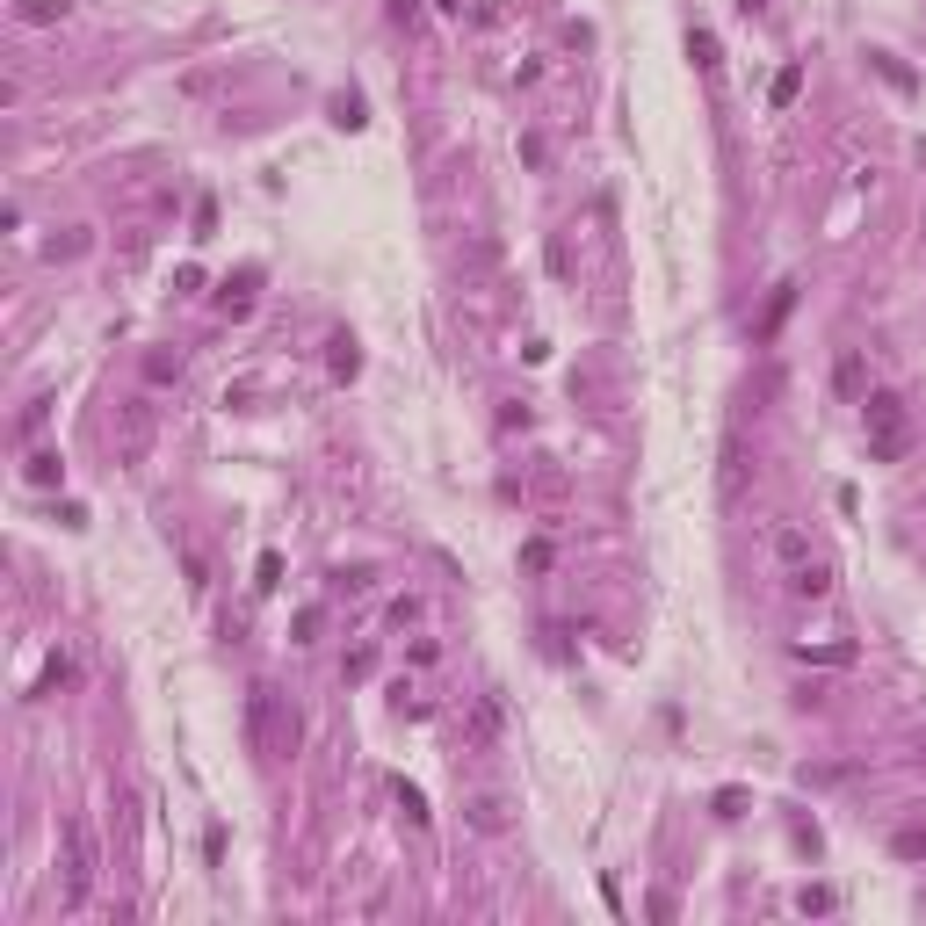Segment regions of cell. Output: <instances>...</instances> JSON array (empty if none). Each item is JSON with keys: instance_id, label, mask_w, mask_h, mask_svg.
Segmentation results:
<instances>
[{"instance_id": "1", "label": "cell", "mask_w": 926, "mask_h": 926, "mask_svg": "<svg viewBox=\"0 0 926 926\" xmlns=\"http://www.w3.org/2000/svg\"><path fill=\"white\" fill-rule=\"evenodd\" d=\"M246 746H254L261 760H290L297 753V709L283 717V702H275L268 681L246 688Z\"/></svg>"}, {"instance_id": "2", "label": "cell", "mask_w": 926, "mask_h": 926, "mask_svg": "<svg viewBox=\"0 0 926 926\" xmlns=\"http://www.w3.org/2000/svg\"><path fill=\"white\" fill-rule=\"evenodd\" d=\"M861 420H869V463H898L912 449V420L898 391H869L861 398Z\"/></svg>"}, {"instance_id": "3", "label": "cell", "mask_w": 926, "mask_h": 926, "mask_svg": "<svg viewBox=\"0 0 926 926\" xmlns=\"http://www.w3.org/2000/svg\"><path fill=\"white\" fill-rule=\"evenodd\" d=\"M87 898H95V832L66 818V912H80Z\"/></svg>"}, {"instance_id": "4", "label": "cell", "mask_w": 926, "mask_h": 926, "mask_svg": "<svg viewBox=\"0 0 926 926\" xmlns=\"http://www.w3.org/2000/svg\"><path fill=\"white\" fill-rule=\"evenodd\" d=\"M746 492H753V449H746V435H724V449H717V500L724 507H746Z\"/></svg>"}, {"instance_id": "5", "label": "cell", "mask_w": 926, "mask_h": 926, "mask_svg": "<svg viewBox=\"0 0 926 926\" xmlns=\"http://www.w3.org/2000/svg\"><path fill=\"white\" fill-rule=\"evenodd\" d=\"M145 449H152V398H123L116 406V456L145 463Z\"/></svg>"}, {"instance_id": "6", "label": "cell", "mask_w": 926, "mask_h": 926, "mask_svg": "<svg viewBox=\"0 0 926 926\" xmlns=\"http://www.w3.org/2000/svg\"><path fill=\"white\" fill-rule=\"evenodd\" d=\"M767 550H775V558H782L789 572H796V565H811V536H804V529H796V521H782V529H775V536H767Z\"/></svg>"}, {"instance_id": "7", "label": "cell", "mask_w": 926, "mask_h": 926, "mask_svg": "<svg viewBox=\"0 0 926 926\" xmlns=\"http://www.w3.org/2000/svg\"><path fill=\"white\" fill-rule=\"evenodd\" d=\"M789 594H796V601H825V594H832V572H825L818 558L796 565V572H789Z\"/></svg>"}, {"instance_id": "8", "label": "cell", "mask_w": 926, "mask_h": 926, "mask_svg": "<svg viewBox=\"0 0 926 926\" xmlns=\"http://www.w3.org/2000/svg\"><path fill=\"white\" fill-rule=\"evenodd\" d=\"M254 283H261L254 268H246L239 283H225V290H218V312H232V319H246V312H254Z\"/></svg>"}, {"instance_id": "9", "label": "cell", "mask_w": 926, "mask_h": 926, "mask_svg": "<svg viewBox=\"0 0 926 926\" xmlns=\"http://www.w3.org/2000/svg\"><path fill=\"white\" fill-rule=\"evenodd\" d=\"M869 66L890 80V87H898V95H919V73L905 66V58H890V51H869Z\"/></svg>"}, {"instance_id": "10", "label": "cell", "mask_w": 926, "mask_h": 926, "mask_svg": "<svg viewBox=\"0 0 926 926\" xmlns=\"http://www.w3.org/2000/svg\"><path fill=\"white\" fill-rule=\"evenodd\" d=\"M789 304H796V283H782L775 297H767V312H760V326H753L760 341H775V333H782V319H789Z\"/></svg>"}, {"instance_id": "11", "label": "cell", "mask_w": 926, "mask_h": 926, "mask_svg": "<svg viewBox=\"0 0 926 926\" xmlns=\"http://www.w3.org/2000/svg\"><path fill=\"white\" fill-rule=\"evenodd\" d=\"M832 384H840V391L854 398V406H861V398H869V377H861V355H854V348H847L840 362H832Z\"/></svg>"}, {"instance_id": "12", "label": "cell", "mask_w": 926, "mask_h": 926, "mask_svg": "<svg viewBox=\"0 0 926 926\" xmlns=\"http://www.w3.org/2000/svg\"><path fill=\"white\" fill-rule=\"evenodd\" d=\"M15 15H22V22H66L73 0H15Z\"/></svg>"}, {"instance_id": "13", "label": "cell", "mask_w": 926, "mask_h": 926, "mask_svg": "<svg viewBox=\"0 0 926 926\" xmlns=\"http://www.w3.org/2000/svg\"><path fill=\"white\" fill-rule=\"evenodd\" d=\"M688 58H695V73H717L724 58H717V37L709 29H688Z\"/></svg>"}, {"instance_id": "14", "label": "cell", "mask_w": 926, "mask_h": 926, "mask_svg": "<svg viewBox=\"0 0 926 926\" xmlns=\"http://www.w3.org/2000/svg\"><path fill=\"white\" fill-rule=\"evenodd\" d=\"M471 738H478V746H492V738H500V695H485V702H478V717H471Z\"/></svg>"}, {"instance_id": "15", "label": "cell", "mask_w": 926, "mask_h": 926, "mask_svg": "<svg viewBox=\"0 0 926 926\" xmlns=\"http://www.w3.org/2000/svg\"><path fill=\"white\" fill-rule=\"evenodd\" d=\"M145 384H181V355L152 348V355H145Z\"/></svg>"}, {"instance_id": "16", "label": "cell", "mask_w": 926, "mask_h": 926, "mask_svg": "<svg viewBox=\"0 0 926 926\" xmlns=\"http://www.w3.org/2000/svg\"><path fill=\"white\" fill-rule=\"evenodd\" d=\"M326 369H333V377H341V384H348L355 369H362V348L348 341V333H341V341H333V355H326Z\"/></svg>"}, {"instance_id": "17", "label": "cell", "mask_w": 926, "mask_h": 926, "mask_svg": "<svg viewBox=\"0 0 926 926\" xmlns=\"http://www.w3.org/2000/svg\"><path fill=\"white\" fill-rule=\"evenodd\" d=\"M890 854H898V861H926V825H905V832H890Z\"/></svg>"}, {"instance_id": "18", "label": "cell", "mask_w": 926, "mask_h": 926, "mask_svg": "<svg viewBox=\"0 0 926 926\" xmlns=\"http://www.w3.org/2000/svg\"><path fill=\"white\" fill-rule=\"evenodd\" d=\"M796 659H811V666H854V644H804Z\"/></svg>"}, {"instance_id": "19", "label": "cell", "mask_w": 926, "mask_h": 926, "mask_svg": "<svg viewBox=\"0 0 926 926\" xmlns=\"http://www.w3.org/2000/svg\"><path fill=\"white\" fill-rule=\"evenodd\" d=\"M767 95H775V109H789L796 95H804V66H782V73H775V87H767Z\"/></svg>"}, {"instance_id": "20", "label": "cell", "mask_w": 926, "mask_h": 926, "mask_svg": "<svg viewBox=\"0 0 926 926\" xmlns=\"http://www.w3.org/2000/svg\"><path fill=\"white\" fill-rule=\"evenodd\" d=\"M471 825H478V832H500V825H507V804H500V796H478V804H471Z\"/></svg>"}, {"instance_id": "21", "label": "cell", "mask_w": 926, "mask_h": 926, "mask_svg": "<svg viewBox=\"0 0 926 926\" xmlns=\"http://www.w3.org/2000/svg\"><path fill=\"white\" fill-rule=\"evenodd\" d=\"M66 681H73V659H66V652H58V659L44 666V681H37V695H58V688H66Z\"/></svg>"}, {"instance_id": "22", "label": "cell", "mask_w": 926, "mask_h": 926, "mask_svg": "<svg viewBox=\"0 0 926 926\" xmlns=\"http://www.w3.org/2000/svg\"><path fill=\"white\" fill-rule=\"evenodd\" d=\"M369 579H377L369 565H355V572H333V594H369Z\"/></svg>"}, {"instance_id": "23", "label": "cell", "mask_w": 926, "mask_h": 926, "mask_svg": "<svg viewBox=\"0 0 926 926\" xmlns=\"http://www.w3.org/2000/svg\"><path fill=\"white\" fill-rule=\"evenodd\" d=\"M29 478H37V485H58L66 471H58V456H29Z\"/></svg>"}, {"instance_id": "24", "label": "cell", "mask_w": 926, "mask_h": 926, "mask_svg": "<svg viewBox=\"0 0 926 926\" xmlns=\"http://www.w3.org/2000/svg\"><path fill=\"white\" fill-rule=\"evenodd\" d=\"M521 565H529V572H550V543H543V536L521 543Z\"/></svg>"}, {"instance_id": "25", "label": "cell", "mask_w": 926, "mask_h": 926, "mask_svg": "<svg viewBox=\"0 0 926 926\" xmlns=\"http://www.w3.org/2000/svg\"><path fill=\"white\" fill-rule=\"evenodd\" d=\"M398 804H406L413 825H427V804H420V789H413V782H398Z\"/></svg>"}, {"instance_id": "26", "label": "cell", "mask_w": 926, "mask_h": 926, "mask_svg": "<svg viewBox=\"0 0 926 926\" xmlns=\"http://www.w3.org/2000/svg\"><path fill=\"white\" fill-rule=\"evenodd\" d=\"M254 572H261L254 586H261V594H268V586H275V579H283V558H275V550H261V565H254Z\"/></svg>"}, {"instance_id": "27", "label": "cell", "mask_w": 926, "mask_h": 926, "mask_svg": "<svg viewBox=\"0 0 926 926\" xmlns=\"http://www.w3.org/2000/svg\"><path fill=\"white\" fill-rule=\"evenodd\" d=\"M341 673H348V681H369V673H377V652H348Z\"/></svg>"}, {"instance_id": "28", "label": "cell", "mask_w": 926, "mask_h": 926, "mask_svg": "<svg viewBox=\"0 0 926 926\" xmlns=\"http://www.w3.org/2000/svg\"><path fill=\"white\" fill-rule=\"evenodd\" d=\"M333 123H341V131H355V123H362V102H355V95H341V102H333Z\"/></svg>"}, {"instance_id": "29", "label": "cell", "mask_w": 926, "mask_h": 926, "mask_svg": "<svg viewBox=\"0 0 926 926\" xmlns=\"http://www.w3.org/2000/svg\"><path fill=\"white\" fill-rule=\"evenodd\" d=\"M420 15V0H391V22H413Z\"/></svg>"}, {"instance_id": "30", "label": "cell", "mask_w": 926, "mask_h": 926, "mask_svg": "<svg viewBox=\"0 0 926 926\" xmlns=\"http://www.w3.org/2000/svg\"><path fill=\"white\" fill-rule=\"evenodd\" d=\"M760 8H767V0H738V15H760Z\"/></svg>"}, {"instance_id": "31", "label": "cell", "mask_w": 926, "mask_h": 926, "mask_svg": "<svg viewBox=\"0 0 926 926\" xmlns=\"http://www.w3.org/2000/svg\"><path fill=\"white\" fill-rule=\"evenodd\" d=\"M435 8H442V15H463V0H435Z\"/></svg>"}, {"instance_id": "32", "label": "cell", "mask_w": 926, "mask_h": 926, "mask_svg": "<svg viewBox=\"0 0 926 926\" xmlns=\"http://www.w3.org/2000/svg\"><path fill=\"white\" fill-rule=\"evenodd\" d=\"M919 167H926V138H919Z\"/></svg>"}]
</instances>
